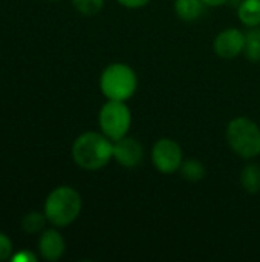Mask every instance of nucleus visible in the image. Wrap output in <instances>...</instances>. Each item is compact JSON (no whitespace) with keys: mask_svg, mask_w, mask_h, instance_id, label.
I'll use <instances>...</instances> for the list:
<instances>
[{"mask_svg":"<svg viewBox=\"0 0 260 262\" xmlns=\"http://www.w3.org/2000/svg\"><path fill=\"white\" fill-rule=\"evenodd\" d=\"M74 8L83 15H95L103 9L104 0H72Z\"/></svg>","mask_w":260,"mask_h":262,"instance_id":"16","label":"nucleus"},{"mask_svg":"<svg viewBox=\"0 0 260 262\" xmlns=\"http://www.w3.org/2000/svg\"><path fill=\"white\" fill-rule=\"evenodd\" d=\"M100 89L107 100L127 101L138 89V75L127 63H110L101 72Z\"/></svg>","mask_w":260,"mask_h":262,"instance_id":"3","label":"nucleus"},{"mask_svg":"<svg viewBox=\"0 0 260 262\" xmlns=\"http://www.w3.org/2000/svg\"><path fill=\"white\" fill-rule=\"evenodd\" d=\"M66 244L61 233L55 229L44 230L38 241V250L43 259L49 262L58 261L64 253Z\"/></svg>","mask_w":260,"mask_h":262,"instance_id":"9","label":"nucleus"},{"mask_svg":"<svg viewBox=\"0 0 260 262\" xmlns=\"http://www.w3.org/2000/svg\"><path fill=\"white\" fill-rule=\"evenodd\" d=\"M244 55L250 60L257 63L260 61V26L248 28L245 32V49Z\"/></svg>","mask_w":260,"mask_h":262,"instance_id":"14","label":"nucleus"},{"mask_svg":"<svg viewBox=\"0 0 260 262\" xmlns=\"http://www.w3.org/2000/svg\"><path fill=\"white\" fill-rule=\"evenodd\" d=\"M11 253H12V243L5 233H0V261L9 259Z\"/></svg>","mask_w":260,"mask_h":262,"instance_id":"17","label":"nucleus"},{"mask_svg":"<svg viewBox=\"0 0 260 262\" xmlns=\"http://www.w3.org/2000/svg\"><path fill=\"white\" fill-rule=\"evenodd\" d=\"M227 141L230 149L244 160L260 155V127L248 117H236L227 126Z\"/></svg>","mask_w":260,"mask_h":262,"instance_id":"4","label":"nucleus"},{"mask_svg":"<svg viewBox=\"0 0 260 262\" xmlns=\"http://www.w3.org/2000/svg\"><path fill=\"white\" fill-rule=\"evenodd\" d=\"M72 158L84 170H100L113 158V141L103 132H84L72 144Z\"/></svg>","mask_w":260,"mask_h":262,"instance_id":"1","label":"nucleus"},{"mask_svg":"<svg viewBox=\"0 0 260 262\" xmlns=\"http://www.w3.org/2000/svg\"><path fill=\"white\" fill-rule=\"evenodd\" d=\"M98 124L101 132L112 141L129 135L132 126V112L126 101L107 100L100 109Z\"/></svg>","mask_w":260,"mask_h":262,"instance_id":"5","label":"nucleus"},{"mask_svg":"<svg viewBox=\"0 0 260 262\" xmlns=\"http://www.w3.org/2000/svg\"><path fill=\"white\" fill-rule=\"evenodd\" d=\"M12 261H21V262H35L37 261V256L34 253H31L29 250H23L21 253L15 255L11 258Z\"/></svg>","mask_w":260,"mask_h":262,"instance_id":"19","label":"nucleus"},{"mask_svg":"<svg viewBox=\"0 0 260 262\" xmlns=\"http://www.w3.org/2000/svg\"><path fill=\"white\" fill-rule=\"evenodd\" d=\"M83 201L80 193L70 186H60L54 189L44 203V215L55 227L70 226L81 213Z\"/></svg>","mask_w":260,"mask_h":262,"instance_id":"2","label":"nucleus"},{"mask_svg":"<svg viewBox=\"0 0 260 262\" xmlns=\"http://www.w3.org/2000/svg\"><path fill=\"white\" fill-rule=\"evenodd\" d=\"M113 160L124 169H135L144 161V146L136 138L126 135L113 141Z\"/></svg>","mask_w":260,"mask_h":262,"instance_id":"8","label":"nucleus"},{"mask_svg":"<svg viewBox=\"0 0 260 262\" xmlns=\"http://www.w3.org/2000/svg\"><path fill=\"white\" fill-rule=\"evenodd\" d=\"M213 49L218 57L225 60L239 57L245 49V32L238 28H227L221 31L213 41Z\"/></svg>","mask_w":260,"mask_h":262,"instance_id":"7","label":"nucleus"},{"mask_svg":"<svg viewBox=\"0 0 260 262\" xmlns=\"http://www.w3.org/2000/svg\"><path fill=\"white\" fill-rule=\"evenodd\" d=\"M173 8L179 20L195 21L204 14L205 3L202 0H175Z\"/></svg>","mask_w":260,"mask_h":262,"instance_id":"10","label":"nucleus"},{"mask_svg":"<svg viewBox=\"0 0 260 262\" xmlns=\"http://www.w3.org/2000/svg\"><path fill=\"white\" fill-rule=\"evenodd\" d=\"M116 2L127 9H139L147 6L152 0H116Z\"/></svg>","mask_w":260,"mask_h":262,"instance_id":"18","label":"nucleus"},{"mask_svg":"<svg viewBox=\"0 0 260 262\" xmlns=\"http://www.w3.org/2000/svg\"><path fill=\"white\" fill-rule=\"evenodd\" d=\"M241 186L248 193L260 192V166L256 163L247 164L241 172Z\"/></svg>","mask_w":260,"mask_h":262,"instance_id":"12","label":"nucleus"},{"mask_svg":"<svg viewBox=\"0 0 260 262\" xmlns=\"http://www.w3.org/2000/svg\"><path fill=\"white\" fill-rule=\"evenodd\" d=\"M238 17L247 28L260 26V0H244L238 8Z\"/></svg>","mask_w":260,"mask_h":262,"instance_id":"11","label":"nucleus"},{"mask_svg":"<svg viewBox=\"0 0 260 262\" xmlns=\"http://www.w3.org/2000/svg\"><path fill=\"white\" fill-rule=\"evenodd\" d=\"M205 3V6H211V8H218V6H222L225 5L228 0H202Z\"/></svg>","mask_w":260,"mask_h":262,"instance_id":"20","label":"nucleus"},{"mask_svg":"<svg viewBox=\"0 0 260 262\" xmlns=\"http://www.w3.org/2000/svg\"><path fill=\"white\" fill-rule=\"evenodd\" d=\"M181 175L184 180L190 181V183H198V181H202L207 175V169L204 166L202 161L196 160V158H188V160H184L182 164H181V169H179Z\"/></svg>","mask_w":260,"mask_h":262,"instance_id":"13","label":"nucleus"},{"mask_svg":"<svg viewBox=\"0 0 260 262\" xmlns=\"http://www.w3.org/2000/svg\"><path fill=\"white\" fill-rule=\"evenodd\" d=\"M46 221H48V218H46L44 213L31 212V213H28V215L23 218L21 227H23V230H25L26 233H37V232H40V230L44 227Z\"/></svg>","mask_w":260,"mask_h":262,"instance_id":"15","label":"nucleus"},{"mask_svg":"<svg viewBox=\"0 0 260 262\" xmlns=\"http://www.w3.org/2000/svg\"><path fill=\"white\" fill-rule=\"evenodd\" d=\"M150 158L158 172L164 175H172L181 169V164L184 161V154L178 141L166 137V138H159L153 144Z\"/></svg>","mask_w":260,"mask_h":262,"instance_id":"6","label":"nucleus"}]
</instances>
